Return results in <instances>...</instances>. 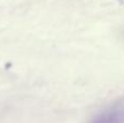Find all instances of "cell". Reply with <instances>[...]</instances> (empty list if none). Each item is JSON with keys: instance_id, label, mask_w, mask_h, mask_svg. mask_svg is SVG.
I'll return each mask as SVG.
<instances>
[{"instance_id": "6da1fadb", "label": "cell", "mask_w": 124, "mask_h": 123, "mask_svg": "<svg viewBox=\"0 0 124 123\" xmlns=\"http://www.w3.org/2000/svg\"><path fill=\"white\" fill-rule=\"evenodd\" d=\"M88 123H124V99L102 108L93 115Z\"/></svg>"}, {"instance_id": "7a4b0ae2", "label": "cell", "mask_w": 124, "mask_h": 123, "mask_svg": "<svg viewBox=\"0 0 124 123\" xmlns=\"http://www.w3.org/2000/svg\"><path fill=\"white\" fill-rule=\"evenodd\" d=\"M119 1H121V2H124V0H119Z\"/></svg>"}]
</instances>
